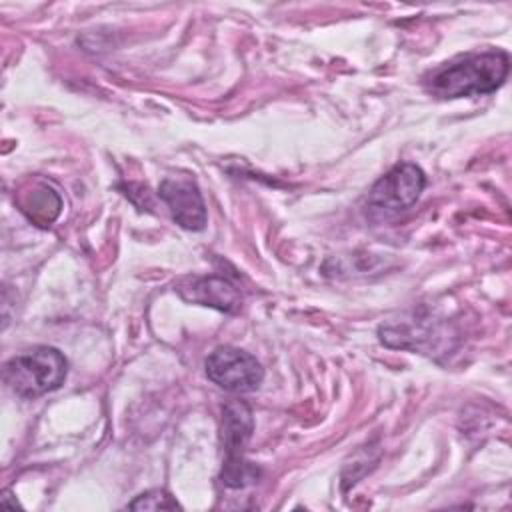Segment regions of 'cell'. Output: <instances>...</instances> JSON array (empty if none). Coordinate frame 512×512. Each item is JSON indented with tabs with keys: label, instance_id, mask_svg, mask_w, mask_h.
Listing matches in <instances>:
<instances>
[{
	"label": "cell",
	"instance_id": "obj_1",
	"mask_svg": "<svg viewBox=\"0 0 512 512\" xmlns=\"http://www.w3.org/2000/svg\"><path fill=\"white\" fill-rule=\"evenodd\" d=\"M508 70L510 56L504 50L470 52L430 70L424 76V88L440 100L482 96L498 90Z\"/></svg>",
	"mask_w": 512,
	"mask_h": 512
},
{
	"label": "cell",
	"instance_id": "obj_2",
	"mask_svg": "<svg viewBox=\"0 0 512 512\" xmlns=\"http://www.w3.org/2000/svg\"><path fill=\"white\" fill-rule=\"evenodd\" d=\"M66 374L68 360L54 346L28 348L4 364V382L22 398H36L60 388Z\"/></svg>",
	"mask_w": 512,
	"mask_h": 512
},
{
	"label": "cell",
	"instance_id": "obj_3",
	"mask_svg": "<svg viewBox=\"0 0 512 512\" xmlns=\"http://www.w3.org/2000/svg\"><path fill=\"white\" fill-rule=\"evenodd\" d=\"M206 376L218 388L234 394L256 390L264 380L262 364L236 346H218L204 362Z\"/></svg>",
	"mask_w": 512,
	"mask_h": 512
},
{
	"label": "cell",
	"instance_id": "obj_4",
	"mask_svg": "<svg viewBox=\"0 0 512 512\" xmlns=\"http://www.w3.org/2000/svg\"><path fill=\"white\" fill-rule=\"evenodd\" d=\"M424 186L426 176L422 168L412 162H400L372 186L366 206L384 214H396L410 208L420 198Z\"/></svg>",
	"mask_w": 512,
	"mask_h": 512
},
{
	"label": "cell",
	"instance_id": "obj_5",
	"mask_svg": "<svg viewBox=\"0 0 512 512\" xmlns=\"http://www.w3.org/2000/svg\"><path fill=\"white\" fill-rule=\"evenodd\" d=\"M158 196L166 202L178 226L194 232L206 226V204L194 178L166 176L158 186Z\"/></svg>",
	"mask_w": 512,
	"mask_h": 512
},
{
	"label": "cell",
	"instance_id": "obj_6",
	"mask_svg": "<svg viewBox=\"0 0 512 512\" xmlns=\"http://www.w3.org/2000/svg\"><path fill=\"white\" fill-rule=\"evenodd\" d=\"M178 296L190 304L210 306L220 312L236 314L242 306V294L234 282L224 276H186L176 288Z\"/></svg>",
	"mask_w": 512,
	"mask_h": 512
},
{
	"label": "cell",
	"instance_id": "obj_7",
	"mask_svg": "<svg viewBox=\"0 0 512 512\" xmlns=\"http://www.w3.org/2000/svg\"><path fill=\"white\" fill-rule=\"evenodd\" d=\"M252 410L242 400H230L222 410V446L226 458L246 456V446L252 438Z\"/></svg>",
	"mask_w": 512,
	"mask_h": 512
},
{
	"label": "cell",
	"instance_id": "obj_8",
	"mask_svg": "<svg viewBox=\"0 0 512 512\" xmlns=\"http://www.w3.org/2000/svg\"><path fill=\"white\" fill-rule=\"evenodd\" d=\"M20 210L26 214L28 220L46 228L58 218L62 210V198L50 184L36 182L32 184V188L22 190Z\"/></svg>",
	"mask_w": 512,
	"mask_h": 512
},
{
	"label": "cell",
	"instance_id": "obj_9",
	"mask_svg": "<svg viewBox=\"0 0 512 512\" xmlns=\"http://www.w3.org/2000/svg\"><path fill=\"white\" fill-rule=\"evenodd\" d=\"M260 476H262V470L254 462H250L246 456L224 458V464L220 470V480L228 488H246L258 482Z\"/></svg>",
	"mask_w": 512,
	"mask_h": 512
},
{
	"label": "cell",
	"instance_id": "obj_10",
	"mask_svg": "<svg viewBox=\"0 0 512 512\" xmlns=\"http://www.w3.org/2000/svg\"><path fill=\"white\" fill-rule=\"evenodd\" d=\"M130 510H176L180 504L166 490H148L128 504Z\"/></svg>",
	"mask_w": 512,
	"mask_h": 512
}]
</instances>
